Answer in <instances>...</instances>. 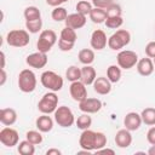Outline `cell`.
<instances>
[{"instance_id": "obj_1", "label": "cell", "mask_w": 155, "mask_h": 155, "mask_svg": "<svg viewBox=\"0 0 155 155\" xmlns=\"http://www.w3.org/2000/svg\"><path fill=\"white\" fill-rule=\"evenodd\" d=\"M40 82L45 88H47L48 91H53V92L61 91L64 84L63 78L52 70L44 71L40 76Z\"/></svg>"}, {"instance_id": "obj_2", "label": "cell", "mask_w": 155, "mask_h": 155, "mask_svg": "<svg viewBox=\"0 0 155 155\" xmlns=\"http://www.w3.org/2000/svg\"><path fill=\"white\" fill-rule=\"evenodd\" d=\"M18 87L24 93H30L36 88V75L30 69H23L18 74Z\"/></svg>"}, {"instance_id": "obj_3", "label": "cell", "mask_w": 155, "mask_h": 155, "mask_svg": "<svg viewBox=\"0 0 155 155\" xmlns=\"http://www.w3.org/2000/svg\"><path fill=\"white\" fill-rule=\"evenodd\" d=\"M29 31L27 29H13L6 35V42L12 47H24L29 44Z\"/></svg>"}, {"instance_id": "obj_4", "label": "cell", "mask_w": 155, "mask_h": 155, "mask_svg": "<svg viewBox=\"0 0 155 155\" xmlns=\"http://www.w3.org/2000/svg\"><path fill=\"white\" fill-rule=\"evenodd\" d=\"M131 41V34L126 29H119L108 38V46L110 50L119 51L127 46Z\"/></svg>"}, {"instance_id": "obj_5", "label": "cell", "mask_w": 155, "mask_h": 155, "mask_svg": "<svg viewBox=\"0 0 155 155\" xmlns=\"http://www.w3.org/2000/svg\"><path fill=\"white\" fill-rule=\"evenodd\" d=\"M57 42V34L52 29H45L40 33L39 39L36 41V48L40 52L47 53L51 51L53 45Z\"/></svg>"}, {"instance_id": "obj_6", "label": "cell", "mask_w": 155, "mask_h": 155, "mask_svg": "<svg viewBox=\"0 0 155 155\" xmlns=\"http://www.w3.org/2000/svg\"><path fill=\"white\" fill-rule=\"evenodd\" d=\"M57 108H58V96L53 91H48L47 93H45L38 103V109L42 114L50 115L51 113H54Z\"/></svg>"}, {"instance_id": "obj_7", "label": "cell", "mask_w": 155, "mask_h": 155, "mask_svg": "<svg viewBox=\"0 0 155 155\" xmlns=\"http://www.w3.org/2000/svg\"><path fill=\"white\" fill-rule=\"evenodd\" d=\"M54 115V121L58 124V126L61 127H70L74 125L75 122V117L74 114L71 111V109L67 105H61L56 109V111L53 113Z\"/></svg>"}, {"instance_id": "obj_8", "label": "cell", "mask_w": 155, "mask_h": 155, "mask_svg": "<svg viewBox=\"0 0 155 155\" xmlns=\"http://www.w3.org/2000/svg\"><path fill=\"white\" fill-rule=\"evenodd\" d=\"M116 62H117V65L121 69L128 70V69L133 68L137 64L138 54L134 51H131V50H121L116 56Z\"/></svg>"}, {"instance_id": "obj_9", "label": "cell", "mask_w": 155, "mask_h": 155, "mask_svg": "<svg viewBox=\"0 0 155 155\" xmlns=\"http://www.w3.org/2000/svg\"><path fill=\"white\" fill-rule=\"evenodd\" d=\"M0 142L7 148H12L15 145H18L19 134L15 128L6 126L0 131Z\"/></svg>"}, {"instance_id": "obj_10", "label": "cell", "mask_w": 155, "mask_h": 155, "mask_svg": "<svg viewBox=\"0 0 155 155\" xmlns=\"http://www.w3.org/2000/svg\"><path fill=\"white\" fill-rule=\"evenodd\" d=\"M96 138H97V132L92 131L90 128L84 130L82 133L80 134L79 138V145L81 149L88 150V151H94L96 150Z\"/></svg>"}, {"instance_id": "obj_11", "label": "cell", "mask_w": 155, "mask_h": 155, "mask_svg": "<svg viewBox=\"0 0 155 155\" xmlns=\"http://www.w3.org/2000/svg\"><path fill=\"white\" fill-rule=\"evenodd\" d=\"M69 93H70L71 98L75 102L80 103L81 101H84V99L87 98V88H86V85L81 80L74 81L69 86Z\"/></svg>"}, {"instance_id": "obj_12", "label": "cell", "mask_w": 155, "mask_h": 155, "mask_svg": "<svg viewBox=\"0 0 155 155\" xmlns=\"http://www.w3.org/2000/svg\"><path fill=\"white\" fill-rule=\"evenodd\" d=\"M47 54L44 53V52H34V53H30L29 56H27L25 58V63L31 67V68H35V69H41L44 68L46 64H47Z\"/></svg>"}, {"instance_id": "obj_13", "label": "cell", "mask_w": 155, "mask_h": 155, "mask_svg": "<svg viewBox=\"0 0 155 155\" xmlns=\"http://www.w3.org/2000/svg\"><path fill=\"white\" fill-rule=\"evenodd\" d=\"M79 109L82 113L87 114H94L98 113L102 109V102L98 98H86L79 103Z\"/></svg>"}, {"instance_id": "obj_14", "label": "cell", "mask_w": 155, "mask_h": 155, "mask_svg": "<svg viewBox=\"0 0 155 155\" xmlns=\"http://www.w3.org/2000/svg\"><path fill=\"white\" fill-rule=\"evenodd\" d=\"M91 47L93 50L101 51L103 48H105V46L108 45V39H107V34L102 30V29H96L92 34H91V40H90Z\"/></svg>"}, {"instance_id": "obj_15", "label": "cell", "mask_w": 155, "mask_h": 155, "mask_svg": "<svg viewBox=\"0 0 155 155\" xmlns=\"http://www.w3.org/2000/svg\"><path fill=\"white\" fill-rule=\"evenodd\" d=\"M142 124H143L142 116H140V114H138L136 111H130L124 117V126H125V128H127L131 132L139 130Z\"/></svg>"}, {"instance_id": "obj_16", "label": "cell", "mask_w": 155, "mask_h": 155, "mask_svg": "<svg viewBox=\"0 0 155 155\" xmlns=\"http://www.w3.org/2000/svg\"><path fill=\"white\" fill-rule=\"evenodd\" d=\"M86 21H87V18H86L85 15L75 12V13L68 15V17L64 21V23H65V27H69V28H73V29L76 30V29L82 28L86 24Z\"/></svg>"}, {"instance_id": "obj_17", "label": "cell", "mask_w": 155, "mask_h": 155, "mask_svg": "<svg viewBox=\"0 0 155 155\" xmlns=\"http://www.w3.org/2000/svg\"><path fill=\"white\" fill-rule=\"evenodd\" d=\"M115 144L121 148V149H125V148H128L131 144H132V134H131V131H128L127 128H122V130H119L115 134Z\"/></svg>"}, {"instance_id": "obj_18", "label": "cell", "mask_w": 155, "mask_h": 155, "mask_svg": "<svg viewBox=\"0 0 155 155\" xmlns=\"http://www.w3.org/2000/svg\"><path fill=\"white\" fill-rule=\"evenodd\" d=\"M136 67H137L138 74L142 76H149L154 71V62L149 57H144V58L138 59Z\"/></svg>"}, {"instance_id": "obj_19", "label": "cell", "mask_w": 155, "mask_h": 155, "mask_svg": "<svg viewBox=\"0 0 155 155\" xmlns=\"http://www.w3.org/2000/svg\"><path fill=\"white\" fill-rule=\"evenodd\" d=\"M93 90L98 94H102V96L108 94L111 91V82L105 76H98L93 82Z\"/></svg>"}, {"instance_id": "obj_20", "label": "cell", "mask_w": 155, "mask_h": 155, "mask_svg": "<svg viewBox=\"0 0 155 155\" xmlns=\"http://www.w3.org/2000/svg\"><path fill=\"white\" fill-rule=\"evenodd\" d=\"M17 121V111L13 108H2L0 110V122L4 126H12Z\"/></svg>"}, {"instance_id": "obj_21", "label": "cell", "mask_w": 155, "mask_h": 155, "mask_svg": "<svg viewBox=\"0 0 155 155\" xmlns=\"http://www.w3.org/2000/svg\"><path fill=\"white\" fill-rule=\"evenodd\" d=\"M35 126L40 132L47 133L53 128V120L51 116H48V114H42L36 119Z\"/></svg>"}, {"instance_id": "obj_22", "label": "cell", "mask_w": 155, "mask_h": 155, "mask_svg": "<svg viewBox=\"0 0 155 155\" xmlns=\"http://www.w3.org/2000/svg\"><path fill=\"white\" fill-rule=\"evenodd\" d=\"M97 78V73L94 70V68L92 65H84L81 68V81L88 86V85H93L94 80Z\"/></svg>"}, {"instance_id": "obj_23", "label": "cell", "mask_w": 155, "mask_h": 155, "mask_svg": "<svg viewBox=\"0 0 155 155\" xmlns=\"http://www.w3.org/2000/svg\"><path fill=\"white\" fill-rule=\"evenodd\" d=\"M78 58L84 65H91L94 62V51L91 48H82L79 51Z\"/></svg>"}, {"instance_id": "obj_24", "label": "cell", "mask_w": 155, "mask_h": 155, "mask_svg": "<svg viewBox=\"0 0 155 155\" xmlns=\"http://www.w3.org/2000/svg\"><path fill=\"white\" fill-rule=\"evenodd\" d=\"M90 19L96 23V24H101V23H104L105 19H107V12L104 8H99V7H93L92 11L90 12L88 15Z\"/></svg>"}, {"instance_id": "obj_25", "label": "cell", "mask_w": 155, "mask_h": 155, "mask_svg": "<svg viewBox=\"0 0 155 155\" xmlns=\"http://www.w3.org/2000/svg\"><path fill=\"white\" fill-rule=\"evenodd\" d=\"M142 121L148 126H155V108L148 107L140 113Z\"/></svg>"}, {"instance_id": "obj_26", "label": "cell", "mask_w": 155, "mask_h": 155, "mask_svg": "<svg viewBox=\"0 0 155 155\" xmlns=\"http://www.w3.org/2000/svg\"><path fill=\"white\" fill-rule=\"evenodd\" d=\"M107 78L110 80L111 84L119 82L121 79V68L119 65H115V64L109 65L107 69Z\"/></svg>"}, {"instance_id": "obj_27", "label": "cell", "mask_w": 155, "mask_h": 155, "mask_svg": "<svg viewBox=\"0 0 155 155\" xmlns=\"http://www.w3.org/2000/svg\"><path fill=\"white\" fill-rule=\"evenodd\" d=\"M17 150L21 155H34L35 154V145L33 143H30L28 139H24V140L18 143Z\"/></svg>"}, {"instance_id": "obj_28", "label": "cell", "mask_w": 155, "mask_h": 155, "mask_svg": "<svg viewBox=\"0 0 155 155\" xmlns=\"http://www.w3.org/2000/svg\"><path fill=\"white\" fill-rule=\"evenodd\" d=\"M59 39L64 40V41H69V42H76V39H78V35H76V31L75 29L73 28H69V27H64L61 31V35H59Z\"/></svg>"}, {"instance_id": "obj_29", "label": "cell", "mask_w": 155, "mask_h": 155, "mask_svg": "<svg viewBox=\"0 0 155 155\" xmlns=\"http://www.w3.org/2000/svg\"><path fill=\"white\" fill-rule=\"evenodd\" d=\"M65 78L70 82H74V81L80 80L81 79V68H78L76 65H70L65 70Z\"/></svg>"}, {"instance_id": "obj_30", "label": "cell", "mask_w": 155, "mask_h": 155, "mask_svg": "<svg viewBox=\"0 0 155 155\" xmlns=\"http://www.w3.org/2000/svg\"><path fill=\"white\" fill-rule=\"evenodd\" d=\"M24 18L25 21H34V19H39L41 18V12L36 6H28L24 8Z\"/></svg>"}, {"instance_id": "obj_31", "label": "cell", "mask_w": 155, "mask_h": 155, "mask_svg": "<svg viewBox=\"0 0 155 155\" xmlns=\"http://www.w3.org/2000/svg\"><path fill=\"white\" fill-rule=\"evenodd\" d=\"M75 124H76V126H78V128H80V130H87V128H90L91 127V125H92V117L90 116V114H87V113H84L82 115H80L79 117H78V120L75 121Z\"/></svg>"}, {"instance_id": "obj_32", "label": "cell", "mask_w": 155, "mask_h": 155, "mask_svg": "<svg viewBox=\"0 0 155 155\" xmlns=\"http://www.w3.org/2000/svg\"><path fill=\"white\" fill-rule=\"evenodd\" d=\"M51 17L53 21L56 22H64L68 17V12H67V8L62 7V6H57L52 10L51 12Z\"/></svg>"}, {"instance_id": "obj_33", "label": "cell", "mask_w": 155, "mask_h": 155, "mask_svg": "<svg viewBox=\"0 0 155 155\" xmlns=\"http://www.w3.org/2000/svg\"><path fill=\"white\" fill-rule=\"evenodd\" d=\"M75 8H76V12L87 16V15H90V12L92 11L93 5H92V2H90V1H87V0H80V1L76 4Z\"/></svg>"}, {"instance_id": "obj_34", "label": "cell", "mask_w": 155, "mask_h": 155, "mask_svg": "<svg viewBox=\"0 0 155 155\" xmlns=\"http://www.w3.org/2000/svg\"><path fill=\"white\" fill-rule=\"evenodd\" d=\"M42 28V19H34V21H25V29L31 33V34H36L41 30Z\"/></svg>"}, {"instance_id": "obj_35", "label": "cell", "mask_w": 155, "mask_h": 155, "mask_svg": "<svg viewBox=\"0 0 155 155\" xmlns=\"http://www.w3.org/2000/svg\"><path fill=\"white\" fill-rule=\"evenodd\" d=\"M42 132H40L39 130L38 131H34V130H30L25 133V139H28L30 143H33L34 145H38L40 143H42Z\"/></svg>"}, {"instance_id": "obj_36", "label": "cell", "mask_w": 155, "mask_h": 155, "mask_svg": "<svg viewBox=\"0 0 155 155\" xmlns=\"http://www.w3.org/2000/svg\"><path fill=\"white\" fill-rule=\"evenodd\" d=\"M104 23H105L107 28L117 29V28H120L124 24V19H122V16H119V17H107Z\"/></svg>"}, {"instance_id": "obj_37", "label": "cell", "mask_w": 155, "mask_h": 155, "mask_svg": "<svg viewBox=\"0 0 155 155\" xmlns=\"http://www.w3.org/2000/svg\"><path fill=\"white\" fill-rule=\"evenodd\" d=\"M105 12H107V17H119L122 15V8L119 4L113 2L110 6L105 8Z\"/></svg>"}, {"instance_id": "obj_38", "label": "cell", "mask_w": 155, "mask_h": 155, "mask_svg": "<svg viewBox=\"0 0 155 155\" xmlns=\"http://www.w3.org/2000/svg\"><path fill=\"white\" fill-rule=\"evenodd\" d=\"M107 142H108V138L107 136L103 133V132H97V138H96V150L103 148L107 145ZM94 150V151H96Z\"/></svg>"}, {"instance_id": "obj_39", "label": "cell", "mask_w": 155, "mask_h": 155, "mask_svg": "<svg viewBox=\"0 0 155 155\" xmlns=\"http://www.w3.org/2000/svg\"><path fill=\"white\" fill-rule=\"evenodd\" d=\"M74 42H69V41H64L62 39L58 40V48L63 52H68V51H71L74 48Z\"/></svg>"}, {"instance_id": "obj_40", "label": "cell", "mask_w": 155, "mask_h": 155, "mask_svg": "<svg viewBox=\"0 0 155 155\" xmlns=\"http://www.w3.org/2000/svg\"><path fill=\"white\" fill-rule=\"evenodd\" d=\"M114 2V0H92V5L94 7H99V8H107L108 6H110Z\"/></svg>"}, {"instance_id": "obj_41", "label": "cell", "mask_w": 155, "mask_h": 155, "mask_svg": "<svg viewBox=\"0 0 155 155\" xmlns=\"http://www.w3.org/2000/svg\"><path fill=\"white\" fill-rule=\"evenodd\" d=\"M145 54L149 58H155V41H150L145 46Z\"/></svg>"}, {"instance_id": "obj_42", "label": "cell", "mask_w": 155, "mask_h": 155, "mask_svg": "<svg viewBox=\"0 0 155 155\" xmlns=\"http://www.w3.org/2000/svg\"><path fill=\"white\" fill-rule=\"evenodd\" d=\"M147 140L149 144L155 145V126H151L147 132Z\"/></svg>"}, {"instance_id": "obj_43", "label": "cell", "mask_w": 155, "mask_h": 155, "mask_svg": "<svg viewBox=\"0 0 155 155\" xmlns=\"http://www.w3.org/2000/svg\"><path fill=\"white\" fill-rule=\"evenodd\" d=\"M68 0H46V4L48 6H52V7H57V6H61L62 4L67 2Z\"/></svg>"}, {"instance_id": "obj_44", "label": "cell", "mask_w": 155, "mask_h": 155, "mask_svg": "<svg viewBox=\"0 0 155 155\" xmlns=\"http://www.w3.org/2000/svg\"><path fill=\"white\" fill-rule=\"evenodd\" d=\"M96 154H110V155H114L115 151H114L113 149H110V148H105V147H103V148L96 150Z\"/></svg>"}, {"instance_id": "obj_45", "label": "cell", "mask_w": 155, "mask_h": 155, "mask_svg": "<svg viewBox=\"0 0 155 155\" xmlns=\"http://www.w3.org/2000/svg\"><path fill=\"white\" fill-rule=\"evenodd\" d=\"M46 155H62V151L57 148H51L46 151Z\"/></svg>"}, {"instance_id": "obj_46", "label": "cell", "mask_w": 155, "mask_h": 155, "mask_svg": "<svg viewBox=\"0 0 155 155\" xmlns=\"http://www.w3.org/2000/svg\"><path fill=\"white\" fill-rule=\"evenodd\" d=\"M7 80V74L5 71V69H1V79H0V86H4L5 82Z\"/></svg>"}, {"instance_id": "obj_47", "label": "cell", "mask_w": 155, "mask_h": 155, "mask_svg": "<svg viewBox=\"0 0 155 155\" xmlns=\"http://www.w3.org/2000/svg\"><path fill=\"white\" fill-rule=\"evenodd\" d=\"M0 56H1V69H5V65H6V56H5V52L1 51L0 52Z\"/></svg>"}, {"instance_id": "obj_48", "label": "cell", "mask_w": 155, "mask_h": 155, "mask_svg": "<svg viewBox=\"0 0 155 155\" xmlns=\"http://www.w3.org/2000/svg\"><path fill=\"white\" fill-rule=\"evenodd\" d=\"M148 154H149V155H155V145H151V147L148 149Z\"/></svg>"}, {"instance_id": "obj_49", "label": "cell", "mask_w": 155, "mask_h": 155, "mask_svg": "<svg viewBox=\"0 0 155 155\" xmlns=\"http://www.w3.org/2000/svg\"><path fill=\"white\" fill-rule=\"evenodd\" d=\"M153 59H154V61H153V62H154V65H155V58H153Z\"/></svg>"}]
</instances>
